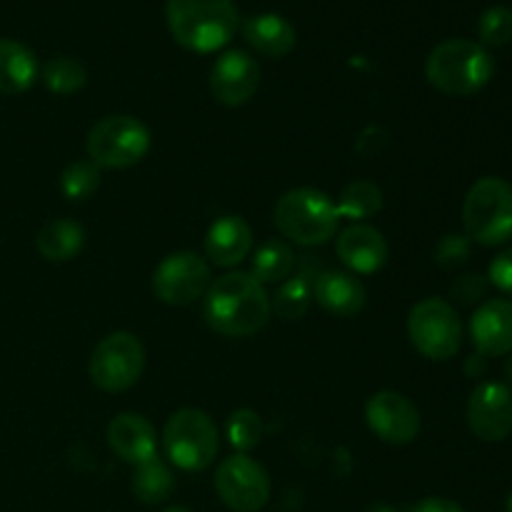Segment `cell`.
Returning <instances> with one entry per match:
<instances>
[{"mask_svg": "<svg viewBox=\"0 0 512 512\" xmlns=\"http://www.w3.org/2000/svg\"><path fill=\"white\" fill-rule=\"evenodd\" d=\"M270 298L248 273H228L205 290V323L225 338H248L268 325Z\"/></svg>", "mask_w": 512, "mask_h": 512, "instance_id": "cell-1", "label": "cell"}, {"mask_svg": "<svg viewBox=\"0 0 512 512\" xmlns=\"http://www.w3.org/2000/svg\"><path fill=\"white\" fill-rule=\"evenodd\" d=\"M170 35L193 53H215L233 40L238 8L233 0H168L165 5Z\"/></svg>", "mask_w": 512, "mask_h": 512, "instance_id": "cell-2", "label": "cell"}, {"mask_svg": "<svg viewBox=\"0 0 512 512\" xmlns=\"http://www.w3.org/2000/svg\"><path fill=\"white\" fill-rule=\"evenodd\" d=\"M495 73L493 55L485 45L468 38H453L435 45L425 60V75L435 90L455 98L480 93Z\"/></svg>", "mask_w": 512, "mask_h": 512, "instance_id": "cell-3", "label": "cell"}, {"mask_svg": "<svg viewBox=\"0 0 512 512\" xmlns=\"http://www.w3.org/2000/svg\"><path fill=\"white\" fill-rule=\"evenodd\" d=\"M273 223L290 243L313 248V245H325L330 238H335L340 213L338 205L323 190L295 188L275 203Z\"/></svg>", "mask_w": 512, "mask_h": 512, "instance_id": "cell-4", "label": "cell"}, {"mask_svg": "<svg viewBox=\"0 0 512 512\" xmlns=\"http://www.w3.org/2000/svg\"><path fill=\"white\" fill-rule=\"evenodd\" d=\"M465 235L485 248L512 238V185L503 178H480L463 203Z\"/></svg>", "mask_w": 512, "mask_h": 512, "instance_id": "cell-5", "label": "cell"}, {"mask_svg": "<svg viewBox=\"0 0 512 512\" xmlns=\"http://www.w3.org/2000/svg\"><path fill=\"white\" fill-rule=\"evenodd\" d=\"M85 150L98 168H133L148 155L150 130L133 115H108L90 128Z\"/></svg>", "mask_w": 512, "mask_h": 512, "instance_id": "cell-6", "label": "cell"}, {"mask_svg": "<svg viewBox=\"0 0 512 512\" xmlns=\"http://www.w3.org/2000/svg\"><path fill=\"white\" fill-rule=\"evenodd\" d=\"M163 448L175 468L198 473L208 468L218 455V428L203 410L183 408L170 415L165 423Z\"/></svg>", "mask_w": 512, "mask_h": 512, "instance_id": "cell-7", "label": "cell"}, {"mask_svg": "<svg viewBox=\"0 0 512 512\" xmlns=\"http://www.w3.org/2000/svg\"><path fill=\"white\" fill-rule=\"evenodd\" d=\"M408 338L428 360H450L463 345V323L443 298H425L410 310Z\"/></svg>", "mask_w": 512, "mask_h": 512, "instance_id": "cell-8", "label": "cell"}, {"mask_svg": "<svg viewBox=\"0 0 512 512\" xmlns=\"http://www.w3.org/2000/svg\"><path fill=\"white\" fill-rule=\"evenodd\" d=\"M143 370L145 350L133 333H113L100 340L88 365L90 380L105 393H123L133 388Z\"/></svg>", "mask_w": 512, "mask_h": 512, "instance_id": "cell-9", "label": "cell"}, {"mask_svg": "<svg viewBox=\"0 0 512 512\" xmlns=\"http://www.w3.org/2000/svg\"><path fill=\"white\" fill-rule=\"evenodd\" d=\"M215 490L235 512H258L270 500V478L260 463L238 453L225 458L215 470Z\"/></svg>", "mask_w": 512, "mask_h": 512, "instance_id": "cell-10", "label": "cell"}, {"mask_svg": "<svg viewBox=\"0 0 512 512\" xmlns=\"http://www.w3.org/2000/svg\"><path fill=\"white\" fill-rule=\"evenodd\" d=\"M210 288V265L190 250L168 255L153 270V293L168 305H190Z\"/></svg>", "mask_w": 512, "mask_h": 512, "instance_id": "cell-11", "label": "cell"}, {"mask_svg": "<svg viewBox=\"0 0 512 512\" xmlns=\"http://www.w3.org/2000/svg\"><path fill=\"white\" fill-rule=\"evenodd\" d=\"M365 420H368V428L390 445H408L420 433L418 408L395 390L375 393L365 405Z\"/></svg>", "mask_w": 512, "mask_h": 512, "instance_id": "cell-12", "label": "cell"}, {"mask_svg": "<svg viewBox=\"0 0 512 512\" xmlns=\"http://www.w3.org/2000/svg\"><path fill=\"white\" fill-rule=\"evenodd\" d=\"M468 425L475 438L500 443L512 433V390L505 383H483L470 393Z\"/></svg>", "mask_w": 512, "mask_h": 512, "instance_id": "cell-13", "label": "cell"}, {"mask_svg": "<svg viewBox=\"0 0 512 512\" xmlns=\"http://www.w3.org/2000/svg\"><path fill=\"white\" fill-rule=\"evenodd\" d=\"M260 85V68L245 50H228L215 60L210 70V90L223 105H245Z\"/></svg>", "mask_w": 512, "mask_h": 512, "instance_id": "cell-14", "label": "cell"}, {"mask_svg": "<svg viewBox=\"0 0 512 512\" xmlns=\"http://www.w3.org/2000/svg\"><path fill=\"white\" fill-rule=\"evenodd\" d=\"M470 338L475 353L500 358L512 353V300H485L470 320Z\"/></svg>", "mask_w": 512, "mask_h": 512, "instance_id": "cell-15", "label": "cell"}, {"mask_svg": "<svg viewBox=\"0 0 512 512\" xmlns=\"http://www.w3.org/2000/svg\"><path fill=\"white\" fill-rule=\"evenodd\" d=\"M338 258L345 268L353 270V275H373L388 263V240L373 225H350L340 233L338 245Z\"/></svg>", "mask_w": 512, "mask_h": 512, "instance_id": "cell-16", "label": "cell"}, {"mask_svg": "<svg viewBox=\"0 0 512 512\" xmlns=\"http://www.w3.org/2000/svg\"><path fill=\"white\" fill-rule=\"evenodd\" d=\"M108 445L120 460L140 465L158 455L155 428L138 413H120L108 425Z\"/></svg>", "mask_w": 512, "mask_h": 512, "instance_id": "cell-17", "label": "cell"}, {"mask_svg": "<svg viewBox=\"0 0 512 512\" xmlns=\"http://www.w3.org/2000/svg\"><path fill=\"white\" fill-rule=\"evenodd\" d=\"M253 250V230L240 215H223L205 235V253L218 268L243 263Z\"/></svg>", "mask_w": 512, "mask_h": 512, "instance_id": "cell-18", "label": "cell"}, {"mask_svg": "<svg viewBox=\"0 0 512 512\" xmlns=\"http://www.w3.org/2000/svg\"><path fill=\"white\" fill-rule=\"evenodd\" d=\"M315 300L330 315L353 318V315H358L365 308L368 293H365V285L353 273H345V270H325L315 280Z\"/></svg>", "mask_w": 512, "mask_h": 512, "instance_id": "cell-19", "label": "cell"}, {"mask_svg": "<svg viewBox=\"0 0 512 512\" xmlns=\"http://www.w3.org/2000/svg\"><path fill=\"white\" fill-rule=\"evenodd\" d=\"M243 35L250 48L265 58H283L295 48V40H298L293 25L283 15L275 13H260L245 20Z\"/></svg>", "mask_w": 512, "mask_h": 512, "instance_id": "cell-20", "label": "cell"}, {"mask_svg": "<svg viewBox=\"0 0 512 512\" xmlns=\"http://www.w3.org/2000/svg\"><path fill=\"white\" fill-rule=\"evenodd\" d=\"M38 78V60L28 45L0 38V93H25Z\"/></svg>", "mask_w": 512, "mask_h": 512, "instance_id": "cell-21", "label": "cell"}, {"mask_svg": "<svg viewBox=\"0 0 512 512\" xmlns=\"http://www.w3.org/2000/svg\"><path fill=\"white\" fill-rule=\"evenodd\" d=\"M35 245H38V253L50 263H68L83 250L85 230L75 220H48L40 228Z\"/></svg>", "mask_w": 512, "mask_h": 512, "instance_id": "cell-22", "label": "cell"}, {"mask_svg": "<svg viewBox=\"0 0 512 512\" xmlns=\"http://www.w3.org/2000/svg\"><path fill=\"white\" fill-rule=\"evenodd\" d=\"M295 268V253L290 250L288 243L278 238H270L255 250L253 265H250V275L258 280L260 285H275L290 278Z\"/></svg>", "mask_w": 512, "mask_h": 512, "instance_id": "cell-23", "label": "cell"}, {"mask_svg": "<svg viewBox=\"0 0 512 512\" xmlns=\"http://www.w3.org/2000/svg\"><path fill=\"white\" fill-rule=\"evenodd\" d=\"M175 490V475L170 473L168 465L153 455L145 463L135 465L133 473V493L140 503L145 505H160L173 495Z\"/></svg>", "mask_w": 512, "mask_h": 512, "instance_id": "cell-24", "label": "cell"}, {"mask_svg": "<svg viewBox=\"0 0 512 512\" xmlns=\"http://www.w3.org/2000/svg\"><path fill=\"white\" fill-rule=\"evenodd\" d=\"M340 218L348 220H365L373 218L383 208V190L373 180H353L343 188L338 198Z\"/></svg>", "mask_w": 512, "mask_h": 512, "instance_id": "cell-25", "label": "cell"}, {"mask_svg": "<svg viewBox=\"0 0 512 512\" xmlns=\"http://www.w3.org/2000/svg\"><path fill=\"white\" fill-rule=\"evenodd\" d=\"M43 83L55 95H73L85 88V83H88V70H85V65L80 60L60 55V58H53L45 63Z\"/></svg>", "mask_w": 512, "mask_h": 512, "instance_id": "cell-26", "label": "cell"}, {"mask_svg": "<svg viewBox=\"0 0 512 512\" xmlns=\"http://www.w3.org/2000/svg\"><path fill=\"white\" fill-rule=\"evenodd\" d=\"M100 185V168L90 160H75L60 175V190L68 200H88Z\"/></svg>", "mask_w": 512, "mask_h": 512, "instance_id": "cell-27", "label": "cell"}, {"mask_svg": "<svg viewBox=\"0 0 512 512\" xmlns=\"http://www.w3.org/2000/svg\"><path fill=\"white\" fill-rule=\"evenodd\" d=\"M308 305H310V283L300 275V278H290L288 283L280 285V290L275 293V300L270 303V308L275 310L278 318L298 320L303 318Z\"/></svg>", "mask_w": 512, "mask_h": 512, "instance_id": "cell-28", "label": "cell"}, {"mask_svg": "<svg viewBox=\"0 0 512 512\" xmlns=\"http://www.w3.org/2000/svg\"><path fill=\"white\" fill-rule=\"evenodd\" d=\"M480 45L503 48L512 40V10L508 5H493L478 20Z\"/></svg>", "mask_w": 512, "mask_h": 512, "instance_id": "cell-29", "label": "cell"}, {"mask_svg": "<svg viewBox=\"0 0 512 512\" xmlns=\"http://www.w3.org/2000/svg\"><path fill=\"white\" fill-rule=\"evenodd\" d=\"M260 438H263V420H260V415L255 410L243 408L230 415L228 440L235 450H240L245 455L260 443Z\"/></svg>", "mask_w": 512, "mask_h": 512, "instance_id": "cell-30", "label": "cell"}, {"mask_svg": "<svg viewBox=\"0 0 512 512\" xmlns=\"http://www.w3.org/2000/svg\"><path fill=\"white\" fill-rule=\"evenodd\" d=\"M470 253H473V240L468 235L448 233L440 238V243L435 245V263L445 270L460 268L463 263H468Z\"/></svg>", "mask_w": 512, "mask_h": 512, "instance_id": "cell-31", "label": "cell"}, {"mask_svg": "<svg viewBox=\"0 0 512 512\" xmlns=\"http://www.w3.org/2000/svg\"><path fill=\"white\" fill-rule=\"evenodd\" d=\"M490 288V280L480 273H468V275H460L458 280L453 283L450 288V295H453L455 303L460 305H475L488 295Z\"/></svg>", "mask_w": 512, "mask_h": 512, "instance_id": "cell-32", "label": "cell"}, {"mask_svg": "<svg viewBox=\"0 0 512 512\" xmlns=\"http://www.w3.org/2000/svg\"><path fill=\"white\" fill-rule=\"evenodd\" d=\"M488 280L490 285H495V288L503 290L508 298H512V248L495 255V260L488 268Z\"/></svg>", "mask_w": 512, "mask_h": 512, "instance_id": "cell-33", "label": "cell"}, {"mask_svg": "<svg viewBox=\"0 0 512 512\" xmlns=\"http://www.w3.org/2000/svg\"><path fill=\"white\" fill-rule=\"evenodd\" d=\"M410 512H465L455 500L448 498H425L420 503H415Z\"/></svg>", "mask_w": 512, "mask_h": 512, "instance_id": "cell-34", "label": "cell"}, {"mask_svg": "<svg viewBox=\"0 0 512 512\" xmlns=\"http://www.w3.org/2000/svg\"><path fill=\"white\" fill-rule=\"evenodd\" d=\"M485 370H488V358L485 355L473 353L465 360V375L468 378H480V375H485Z\"/></svg>", "mask_w": 512, "mask_h": 512, "instance_id": "cell-35", "label": "cell"}, {"mask_svg": "<svg viewBox=\"0 0 512 512\" xmlns=\"http://www.w3.org/2000/svg\"><path fill=\"white\" fill-rule=\"evenodd\" d=\"M363 512H398V510L390 508V505H385V503H375V505H368Z\"/></svg>", "mask_w": 512, "mask_h": 512, "instance_id": "cell-36", "label": "cell"}, {"mask_svg": "<svg viewBox=\"0 0 512 512\" xmlns=\"http://www.w3.org/2000/svg\"><path fill=\"white\" fill-rule=\"evenodd\" d=\"M505 378H508V383L512 385V353L508 355V360H505Z\"/></svg>", "mask_w": 512, "mask_h": 512, "instance_id": "cell-37", "label": "cell"}, {"mask_svg": "<svg viewBox=\"0 0 512 512\" xmlns=\"http://www.w3.org/2000/svg\"><path fill=\"white\" fill-rule=\"evenodd\" d=\"M505 512H512V493H510V498H508V503H505Z\"/></svg>", "mask_w": 512, "mask_h": 512, "instance_id": "cell-38", "label": "cell"}, {"mask_svg": "<svg viewBox=\"0 0 512 512\" xmlns=\"http://www.w3.org/2000/svg\"><path fill=\"white\" fill-rule=\"evenodd\" d=\"M165 512H190L188 508H168Z\"/></svg>", "mask_w": 512, "mask_h": 512, "instance_id": "cell-39", "label": "cell"}]
</instances>
